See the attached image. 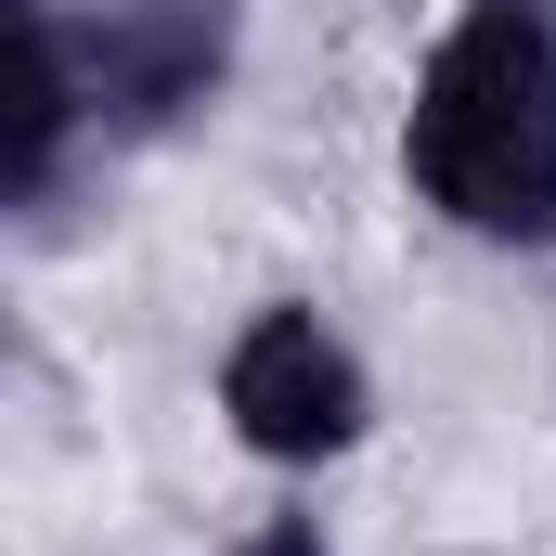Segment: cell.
Masks as SVG:
<instances>
[{
  "mask_svg": "<svg viewBox=\"0 0 556 556\" xmlns=\"http://www.w3.org/2000/svg\"><path fill=\"white\" fill-rule=\"evenodd\" d=\"M402 181L479 247H556V0H466L440 26Z\"/></svg>",
  "mask_w": 556,
  "mask_h": 556,
  "instance_id": "6da1fadb",
  "label": "cell"
},
{
  "mask_svg": "<svg viewBox=\"0 0 556 556\" xmlns=\"http://www.w3.org/2000/svg\"><path fill=\"white\" fill-rule=\"evenodd\" d=\"M39 13H52V52H65V78H78V117L104 142L181 130V117L220 104V78H233V0H91V13L39 0Z\"/></svg>",
  "mask_w": 556,
  "mask_h": 556,
  "instance_id": "7a4b0ae2",
  "label": "cell"
},
{
  "mask_svg": "<svg viewBox=\"0 0 556 556\" xmlns=\"http://www.w3.org/2000/svg\"><path fill=\"white\" fill-rule=\"evenodd\" d=\"M220 415L260 466H337L363 427H376V376L350 363V337L311 311V298H273L233 324L220 350Z\"/></svg>",
  "mask_w": 556,
  "mask_h": 556,
  "instance_id": "3957f363",
  "label": "cell"
},
{
  "mask_svg": "<svg viewBox=\"0 0 556 556\" xmlns=\"http://www.w3.org/2000/svg\"><path fill=\"white\" fill-rule=\"evenodd\" d=\"M233 556H337V544H324V518H273V531H247Z\"/></svg>",
  "mask_w": 556,
  "mask_h": 556,
  "instance_id": "277c9868",
  "label": "cell"
}]
</instances>
